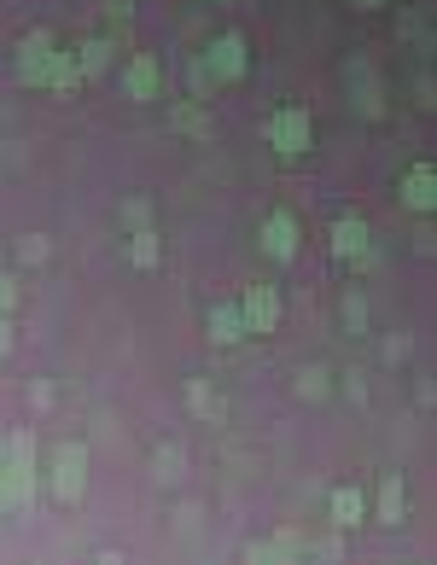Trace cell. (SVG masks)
<instances>
[{
    "instance_id": "6da1fadb",
    "label": "cell",
    "mask_w": 437,
    "mask_h": 565,
    "mask_svg": "<svg viewBox=\"0 0 437 565\" xmlns=\"http://www.w3.org/2000/svg\"><path fill=\"white\" fill-rule=\"evenodd\" d=\"M269 134H274L280 152H303V140H309V117H303V111H280V117L269 123Z\"/></svg>"
},
{
    "instance_id": "7a4b0ae2",
    "label": "cell",
    "mask_w": 437,
    "mask_h": 565,
    "mask_svg": "<svg viewBox=\"0 0 437 565\" xmlns=\"http://www.w3.org/2000/svg\"><path fill=\"white\" fill-rule=\"evenodd\" d=\"M210 65L222 70V76H239V70H245V47H239V35H222V41L210 47Z\"/></svg>"
},
{
    "instance_id": "3957f363",
    "label": "cell",
    "mask_w": 437,
    "mask_h": 565,
    "mask_svg": "<svg viewBox=\"0 0 437 565\" xmlns=\"http://www.w3.org/2000/svg\"><path fill=\"white\" fill-rule=\"evenodd\" d=\"M129 88H135L140 100H146V94H152V88H158V70H152V65H146V59H140V65L129 70Z\"/></svg>"
},
{
    "instance_id": "277c9868",
    "label": "cell",
    "mask_w": 437,
    "mask_h": 565,
    "mask_svg": "<svg viewBox=\"0 0 437 565\" xmlns=\"http://www.w3.org/2000/svg\"><path fill=\"white\" fill-rule=\"evenodd\" d=\"M362 6H379V0H362Z\"/></svg>"
}]
</instances>
